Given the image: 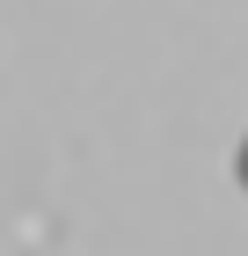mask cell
Here are the masks:
<instances>
[{
	"instance_id": "6da1fadb",
	"label": "cell",
	"mask_w": 248,
	"mask_h": 256,
	"mask_svg": "<svg viewBox=\"0 0 248 256\" xmlns=\"http://www.w3.org/2000/svg\"><path fill=\"white\" fill-rule=\"evenodd\" d=\"M234 183L248 190V139H241V154H234Z\"/></svg>"
}]
</instances>
